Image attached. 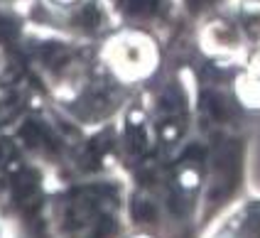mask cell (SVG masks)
I'll return each mask as SVG.
<instances>
[{
  "instance_id": "6da1fadb",
  "label": "cell",
  "mask_w": 260,
  "mask_h": 238,
  "mask_svg": "<svg viewBox=\"0 0 260 238\" xmlns=\"http://www.w3.org/2000/svg\"><path fill=\"white\" fill-rule=\"evenodd\" d=\"M179 184H182V187H194V184H199V175H197V172H194V169H184V172H182V177H179Z\"/></svg>"
},
{
  "instance_id": "7a4b0ae2",
  "label": "cell",
  "mask_w": 260,
  "mask_h": 238,
  "mask_svg": "<svg viewBox=\"0 0 260 238\" xmlns=\"http://www.w3.org/2000/svg\"><path fill=\"white\" fill-rule=\"evenodd\" d=\"M64 3H69V0H64Z\"/></svg>"
}]
</instances>
